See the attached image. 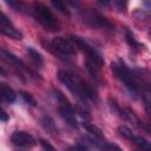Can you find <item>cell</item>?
<instances>
[{
    "mask_svg": "<svg viewBox=\"0 0 151 151\" xmlns=\"http://www.w3.org/2000/svg\"><path fill=\"white\" fill-rule=\"evenodd\" d=\"M11 142L13 145L17 147H24V149H29L35 145V139L32 134L25 131H15L13 132L11 137Z\"/></svg>",
    "mask_w": 151,
    "mask_h": 151,
    "instance_id": "cell-8",
    "label": "cell"
},
{
    "mask_svg": "<svg viewBox=\"0 0 151 151\" xmlns=\"http://www.w3.org/2000/svg\"><path fill=\"white\" fill-rule=\"evenodd\" d=\"M5 2L7 4V5H9L12 8H14L15 11H20V2H19V0H5Z\"/></svg>",
    "mask_w": 151,
    "mask_h": 151,
    "instance_id": "cell-20",
    "label": "cell"
},
{
    "mask_svg": "<svg viewBox=\"0 0 151 151\" xmlns=\"http://www.w3.org/2000/svg\"><path fill=\"white\" fill-rule=\"evenodd\" d=\"M72 7H76V8H78V7H80V2H79V0H66Z\"/></svg>",
    "mask_w": 151,
    "mask_h": 151,
    "instance_id": "cell-23",
    "label": "cell"
},
{
    "mask_svg": "<svg viewBox=\"0 0 151 151\" xmlns=\"http://www.w3.org/2000/svg\"><path fill=\"white\" fill-rule=\"evenodd\" d=\"M20 97H21V98L24 99V101L27 103L28 105H31V106H35V105H37V101H35V99L33 98V96H32L31 93L25 92V91H20Z\"/></svg>",
    "mask_w": 151,
    "mask_h": 151,
    "instance_id": "cell-18",
    "label": "cell"
},
{
    "mask_svg": "<svg viewBox=\"0 0 151 151\" xmlns=\"http://www.w3.org/2000/svg\"><path fill=\"white\" fill-rule=\"evenodd\" d=\"M1 97L7 103H13L17 98V94L15 92L13 91L12 87H9L7 84L5 83H1Z\"/></svg>",
    "mask_w": 151,
    "mask_h": 151,
    "instance_id": "cell-11",
    "label": "cell"
},
{
    "mask_svg": "<svg viewBox=\"0 0 151 151\" xmlns=\"http://www.w3.org/2000/svg\"><path fill=\"white\" fill-rule=\"evenodd\" d=\"M100 5H103V6H109L110 4H111V0H97Z\"/></svg>",
    "mask_w": 151,
    "mask_h": 151,
    "instance_id": "cell-26",
    "label": "cell"
},
{
    "mask_svg": "<svg viewBox=\"0 0 151 151\" xmlns=\"http://www.w3.org/2000/svg\"><path fill=\"white\" fill-rule=\"evenodd\" d=\"M55 96L59 100V113L61 116V118L72 127H77L78 123H77V118H76V113L73 107L71 106V104L68 103V100L64 97V94L59 91H55Z\"/></svg>",
    "mask_w": 151,
    "mask_h": 151,
    "instance_id": "cell-5",
    "label": "cell"
},
{
    "mask_svg": "<svg viewBox=\"0 0 151 151\" xmlns=\"http://www.w3.org/2000/svg\"><path fill=\"white\" fill-rule=\"evenodd\" d=\"M118 133H119V136H122V137H124L125 139H131L132 138V136H133V133H132V131L129 129V127H126V126H119L118 127Z\"/></svg>",
    "mask_w": 151,
    "mask_h": 151,
    "instance_id": "cell-19",
    "label": "cell"
},
{
    "mask_svg": "<svg viewBox=\"0 0 151 151\" xmlns=\"http://www.w3.org/2000/svg\"><path fill=\"white\" fill-rule=\"evenodd\" d=\"M86 149H88L86 145H74L70 147V150H86Z\"/></svg>",
    "mask_w": 151,
    "mask_h": 151,
    "instance_id": "cell-25",
    "label": "cell"
},
{
    "mask_svg": "<svg viewBox=\"0 0 151 151\" xmlns=\"http://www.w3.org/2000/svg\"><path fill=\"white\" fill-rule=\"evenodd\" d=\"M145 111H146L149 118L151 119V105H145Z\"/></svg>",
    "mask_w": 151,
    "mask_h": 151,
    "instance_id": "cell-27",
    "label": "cell"
},
{
    "mask_svg": "<svg viewBox=\"0 0 151 151\" xmlns=\"http://www.w3.org/2000/svg\"><path fill=\"white\" fill-rule=\"evenodd\" d=\"M139 127L143 129L145 132H147V133L151 136V124H146V123H144V122H140Z\"/></svg>",
    "mask_w": 151,
    "mask_h": 151,
    "instance_id": "cell-21",
    "label": "cell"
},
{
    "mask_svg": "<svg viewBox=\"0 0 151 151\" xmlns=\"http://www.w3.org/2000/svg\"><path fill=\"white\" fill-rule=\"evenodd\" d=\"M123 1H125V0H119V2H120V4H123Z\"/></svg>",
    "mask_w": 151,
    "mask_h": 151,
    "instance_id": "cell-29",
    "label": "cell"
},
{
    "mask_svg": "<svg viewBox=\"0 0 151 151\" xmlns=\"http://www.w3.org/2000/svg\"><path fill=\"white\" fill-rule=\"evenodd\" d=\"M40 145H41L45 150H54V146L51 145L50 143H47L45 139H40Z\"/></svg>",
    "mask_w": 151,
    "mask_h": 151,
    "instance_id": "cell-22",
    "label": "cell"
},
{
    "mask_svg": "<svg viewBox=\"0 0 151 151\" xmlns=\"http://www.w3.org/2000/svg\"><path fill=\"white\" fill-rule=\"evenodd\" d=\"M41 125H42L44 129H45L46 131H48L50 133H55V132H58L57 126H55L53 119H52L51 117H48V116H45V117L41 118Z\"/></svg>",
    "mask_w": 151,
    "mask_h": 151,
    "instance_id": "cell-15",
    "label": "cell"
},
{
    "mask_svg": "<svg viewBox=\"0 0 151 151\" xmlns=\"http://www.w3.org/2000/svg\"><path fill=\"white\" fill-rule=\"evenodd\" d=\"M0 31L2 34L7 35L8 38L15 39V40H21L22 39V33L12 24V21L7 18L5 13L1 14V21H0Z\"/></svg>",
    "mask_w": 151,
    "mask_h": 151,
    "instance_id": "cell-10",
    "label": "cell"
},
{
    "mask_svg": "<svg viewBox=\"0 0 151 151\" xmlns=\"http://www.w3.org/2000/svg\"><path fill=\"white\" fill-rule=\"evenodd\" d=\"M144 2V6L147 7V8H151V0H143Z\"/></svg>",
    "mask_w": 151,
    "mask_h": 151,
    "instance_id": "cell-28",
    "label": "cell"
},
{
    "mask_svg": "<svg viewBox=\"0 0 151 151\" xmlns=\"http://www.w3.org/2000/svg\"><path fill=\"white\" fill-rule=\"evenodd\" d=\"M126 40H127V42L130 44V46L131 47H133V48H137V50H142L144 46L142 45V44H139L136 39H134V37L129 32V31H126Z\"/></svg>",
    "mask_w": 151,
    "mask_h": 151,
    "instance_id": "cell-17",
    "label": "cell"
},
{
    "mask_svg": "<svg viewBox=\"0 0 151 151\" xmlns=\"http://www.w3.org/2000/svg\"><path fill=\"white\" fill-rule=\"evenodd\" d=\"M58 78L59 80L71 91L72 94L77 96L78 98L85 100V99H91V100H97V92L96 90L87 84L85 80L81 78L67 72L60 70L58 72Z\"/></svg>",
    "mask_w": 151,
    "mask_h": 151,
    "instance_id": "cell-1",
    "label": "cell"
},
{
    "mask_svg": "<svg viewBox=\"0 0 151 151\" xmlns=\"http://www.w3.org/2000/svg\"><path fill=\"white\" fill-rule=\"evenodd\" d=\"M33 14L35 20L47 31L55 32L59 31V22L57 21L53 13L41 2L35 0L33 2Z\"/></svg>",
    "mask_w": 151,
    "mask_h": 151,
    "instance_id": "cell-3",
    "label": "cell"
},
{
    "mask_svg": "<svg viewBox=\"0 0 151 151\" xmlns=\"http://www.w3.org/2000/svg\"><path fill=\"white\" fill-rule=\"evenodd\" d=\"M71 40L74 42L76 47L79 48L84 54H86V60H90L92 63H94L98 67H103L104 65V59L101 57V54L93 47L91 46L87 41H85L84 39H81L80 37H71Z\"/></svg>",
    "mask_w": 151,
    "mask_h": 151,
    "instance_id": "cell-4",
    "label": "cell"
},
{
    "mask_svg": "<svg viewBox=\"0 0 151 151\" xmlns=\"http://www.w3.org/2000/svg\"><path fill=\"white\" fill-rule=\"evenodd\" d=\"M111 70H112L113 76L118 80H120L131 93L137 96V94H139L142 92L143 86L138 83V80L136 79L134 74L130 71V68L123 61H114V63H112L111 64Z\"/></svg>",
    "mask_w": 151,
    "mask_h": 151,
    "instance_id": "cell-2",
    "label": "cell"
},
{
    "mask_svg": "<svg viewBox=\"0 0 151 151\" xmlns=\"http://www.w3.org/2000/svg\"><path fill=\"white\" fill-rule=\"evenodd\" d=\"M83 126H84V129L91 134V137L104 140V134H103V132H101V130H100L99 127H97L96 125L90 124V123H87V122H84V123H83Z\"/></svg>",
    "mask_w": 151,
    "mask_h": 151,
    "instance_id": "cell-12",
    "label": "cell"
},
{
    "mask_svg": "<svg viewBox=\"0 0 151 151\" xmlns=\"http://www.w3.org/2000/svg\"><path fill=\"white\" fill-rule=\"evenodd\" d=\"M50 46L53 51H55L59 54L64 55H74L76 54V45L72 40L63 38V37H57L51 40Z\"/></svg>",
    "mask_w": 151,
    "mask_h": 151,
    "instance_id": "cell-6",
    "label": "cell"
},
{
    "mask_svg": "<svg viewBox=\"0 0 151 151\" xmlns=\"http://www.w3.org/2000/svg\"><path fill=\"white\" fill-rule=\"evenodd\" d=\"M26 52H27L28 57L31 58V60H32L38 67H42V66H44V58H42V55H41L38 51H35V50L32 48V47H27V48H26Z\"/></svg>",
    "mask_w": 151,
    "mask_h": 151,
    "instance_id": "cell-13",
    "label": "cell"
},
{
    "mask_svg": "<svg viewBox=\"0 0 151 151\" xmlns=\"http://www.w3.org/2000/svg\"><path fill=\"white\" fill-rule=\"evenodd\" d=\"M8 119H9L8 114L6 113V111H5V110H2V111H1V122H2V123H6Z\"/></svg>",
    "mask_w": 151,
    "mask_h": 151,
    "instance_id": "cell-24",
    "label": "cell"
},
{
    "mask_svg": "<svg viewBox=\"0 0 151 151\" xmlns=\"http://www.w3.org/2000/svg\"><path fill=\"white\" fill-rule=\"evenodd\" d=\"M84 18H85V21L93 28H101V29H110V31L113 29V25L105 17H103L97 12L90 11L85 14Z\"/></svg>",
    "mask_w": 151,
    "mask_h": 151,
    "instance_id": "cell-7",
    "label": "cell"
},
{
    "mask_svg": "<svg viewBox=\"0 0 151 151\" xmlns=\"http://www.w3.org/2000/svg\"><path fill=\"white\" fill-rule=\"evenodd\" d=\"M51 2H52V5H53V7H54L58 12H60V13H63V14H67L65 0H51Z\"/></svg>",
    "mask_w": 151,
    "mask_h": 151,
    "instance_id": "cell-16",
    "label": "cell"
},
{
    "mask_svg": "<svg viewBox=\"0 0 151 151\" xmlns=\"http://www.w3.org/2000/svg\"><path fill=\"white\" fill-rule=\"evenodd\" d=\"M149 34H150V35H151V28H150V31H149Z\"/></svg>",
    "mask_w": 151,
    "mask_h": 151,
    "instance_id": "cell-30",
    "label": "cell"
},
{
    "mask_svg": "<svg viewBox=\"0 0 151 151\" xmlns=\"http://www.w3.org/2000/svg\"><path fill=\"white\" fill-rule=\"evenodd\" d=\"M1 55H2V58L9 64V65H12L20 74H32L33 77L35 76L26 65H25V63L22 61V60H20L17 55H14L13 53H11V52H8V51H6V50H1Z\"/></svg>",
    "mask_w": 151,
    "mask_h": 151,
    "instance_id": "cell-9",
    "label": "cell"
},
{
    "mask_svg": "<svg viewBox=\"0 0 151 151\" xmlns=\"http://www.w3.org/2000/svg\"><path fill=\"white\" fill-rule=\"evenodd\" d=\"M131 143H133L138 149H142V150H151V143L147 142L145 138L140 137V136H132V138L130 139Z\"/></svg>",
    "mask_w": 151,
    "mask_h": 151,
    "instance_id": "cell-14",
    "label": "cell"
}]
</instances>
